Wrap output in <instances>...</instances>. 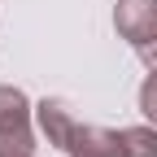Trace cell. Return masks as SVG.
I'll use <instances>...</instances> for the list:
<instances>
[{"mask_svg": "<svg viewBox=\"0 0 157 157\" xmlns=\"http://www.w3.org/2000/svg\"><path fill=\"white\" fill-rule=\"evenodd\" d=\"M135 105H140L144 122H157V70H148V74H144L140 92H135Z\"/></svg>", "mask_w": 157, "mask_h": 157, "instance_id": "cell-5", "label": "cell"}, {"mask_svg": "<svg viewBox=\"0 0 157 157\" xmlns=\"http://www.w3.org/2000/svg\"><path fill=\"white\" fill-rule=\"evenodd\" d=\"M35 105L22 87L0 83V157H35Z\"/></svg>", "mask_w": 157, "mask_h": 157, "instance_id": "cell-2", "label": "cell"}, {"mask_svg": "<svg viewBox=\"0 0 157 157\" xmlns=\"http://www.w3.org/2000/svg\"><path fill=\"white\" fill-rule=\"evenodd\" d=\"M113 31L131 44V52L148 70H157V0H118Z\"/></svg>", "mask_w": 157, "mask_h": 157, "instance_id": "cell-3", "label": "cell"}, {"mask_svg": "<svg viewBox=\"0 0 157 157\" xmlns=\"http://www.w3.org/2000/svg\"><path fill=\"white\" fill-rule=\"evenodd\" d=\"M127 144H131V157H157V122L127 127Z\"/></svg>", "mask_w": 157, "mask_h": 157, "instance_id": "cell-4", "label": "cell"}, {"mask_svg": "<svg viewBox=\"0 0 157 157\" xmlns=\"http://www.w3.org/2000/svg\"><path fill=\"white\" fill-rule=\"evenodd\" d=\"M35 122H39V131H44V140L52 148H61L70 157H131L127 131L78 122L70 113V105L57 101V96H44V101L35 105Z\"/></svg>", "mask_w": 157, "mask_h": 157, "instance_id": "cell-1", "label": "cell"}]
</instances>
